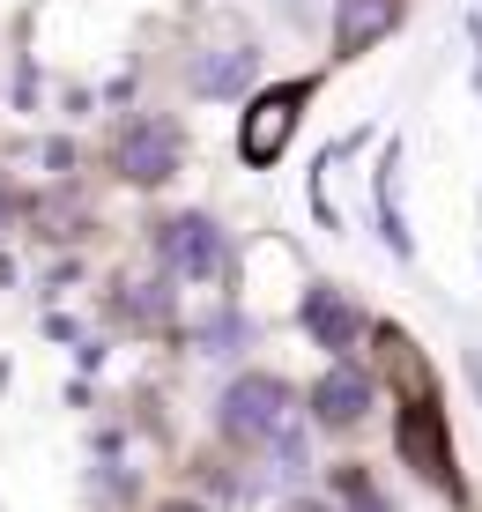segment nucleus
Returning <instances> with one entry per match:
<instances>
[{
    "mask_svg": "<svg viewBox=\"0 0 482 512\" xmlns=\"http://www.w3.org/2000/svg\"><path fill=\"white\" fill-rule=\"evenodd\" d=\"M216 423H223L230 446H282V438L297 431V394L275 372H245V379L223 386Z\"/></svg>",
    "mask_w": 482,
    "mask_h": 512,
    "instance_id": "obj_1",
    "label": "nucleus"
},
{
    "mask_svg": "<svg viewBox=\"0 0 482 512\" xmlns=\"http://www.w3.org/2000/svg\"><path fill=\"white\" fill-rule=\"evenodd\" d=\"M112 164L127 186H164L178 164H186V127L171 112H141L112 134Z\"/></svg>",
    "mask_w": 482,
    "mask_h": 512,
    "instance_id": "obj_2",
    "label": "nucleus"
},
{
    "mask_svg": "<svg viewBox=\"0 0 482 512\" xmlns=\"http://www.w3.org/2000/svg\"><path fill=\"white\" fill-rule=\"evenodd\" d=\"M156 260H164L171 282H216L230 268V245H223V223L186 208V216H164L156 223Z\"/></svg>",
    "mask_w": 482,
    "mask_h": 512,
    "instance_id": "obj_3",
    "label": "nucleus"
},
{
    "mask_svg": "<svg viewBox=\"0 0 482 512\" xmlns=\"http://www.w3.org/2000/svg\"><path fill=\"white\" fill-rule=\"evenodd\" d=\"M305 82H275V90H260L253 104H245V119H238V156L253 171H267L282 149H290V134H297V119H305Z\"/></svg>",
    "mask_w": 482,
    "mask_h": 512,
    "instance_id": "obj_4",
    "label": "nucleus"
},
{
    "mask_svg": "<svg viewBox=\"0 0 482 512\" xmlns=\"http://www.w3.org/2000/svg\"><path fill=\"white\" fill-rule=\"evenodd\" d=\"M401 453L416 475H431L438 490L460 498V475H453V446H445V423H438V401H408L401 409Z\"/></svg>",
    "mask_w": 482,
    "mask_h": 512,
    "instance_id": "obj_5",
    "label": "nucleus"
},
{
    "mask_svg": "<svg viewBox=\"0 0 482 512\" xmlns=\"http://www.w3.org/2000/svg\"><path fill=\"white\" fill-rule=\"evenodd\" d=\"M371 416V379L356 372V364H327L312 386V423H327V431H356V423Z\"/></svg>",
    "mask_w": 482,
    "mask_h": 512,
    "instance_id": "obj_6",
    "label": "nucleus"
},
{
    "mask_svg": "<svg viewBox=\"0 0 482 512\" xmlns=\"http://www.w3.org/2000/svg\"><path fill=\"white\" fill-rule=\"evenodd\" d=\"M260 75V52L253 45H208L201 60L186 67V90L193 97H245V82Z\"/></svg>",
    "mask_w": 482,
    "mask_h": 512,
    "instance_id": "obj_7",
    "label": "nucleus"
},
{
    "mask_svg": "<svg viewBox=\"0 0 482 512\" xmlns=\"http://www.w3.org/2000/svg\"><path fill=\"white\" fill-rule=\"evenodd\" d=\"M305 334H312L319 349H334V357H349V349L364 342V312H356L342 290L319 282V290H305Z\"/></svg>",
    "mask_w": 482,
    "mask_h": 512,
    "instance_id": "obj_8",
    "label": "nucleus"
},
{
    "mask_svg": "<svg viewBox=\"0 0 482 512\" xmlns=\"http://www.w3.org/2000/svg\"><path fill=\"white\" fill-rule=\"evenodd\" d=\"M401 8L408 0H342V8H334V52L356 60V52H371L379 38H394Z\"/></svg>",
    "mask_w": 482,
    "mask_h": 512,
    "instance_id": "obj_9",
    "label": "nucleus"
},
{
    "mask_svg": "<svg viewBox=\"0 0 482 512\" xmlns=\"http://www.w3.org/2000/svg\"><path fill=\"white\" fill-rule=\"evenodd\" d=\"M334 490H342V505H349V512H386L379 483H371L364 468H334Z\"/></svg>",
    "mask_w": 482,
    "mask_h": 512,
    "instance_id": "obj_10",
    "label": "nucleus"
},
{
    "mask_svg": "<svg viewBox=\"0 0 482 512\" xmlns=\"http://www.w3.org/2000/svg\"><path fill=\"white\" fill-rule=\"evenodd\" d=\"M282 512H334V505H312V498H297V505H282Z\"/></svg>",
    "mask_w": 482,
    "mask_h": 512,
    "instance_id": "obj_11",
    "label": "nucleus"
},
{
    "mask_svg": "<svg viewBox=\"0 0 482 512\" xmlns=\"http://www.w3.org/2000/svg\"><path fill=\"white\" fill-rule=\"evenodd\" d=\"M164 512H208V505H186V498H171V505H164Z\"/></svg>",
    "mask_w": 482,
    "mask_h": 512,
    "instance_id": "obj_12",
    "label": "nucleus"
},
{
    "mask_svg": "<svg viewBox=\"0 0 482 512\" xmlns=\"http://www.w3.org/2000/svg\"><path fill=\"white\" fill-rule=\"evenodd\" d=\"M0 231H8V193H0Z\"/></svg>",
    "mask_w": 482,
    "mask_h": 512,
    "instance_id": "obj_13",
    "label": "nucleus"
}]
</instances>
